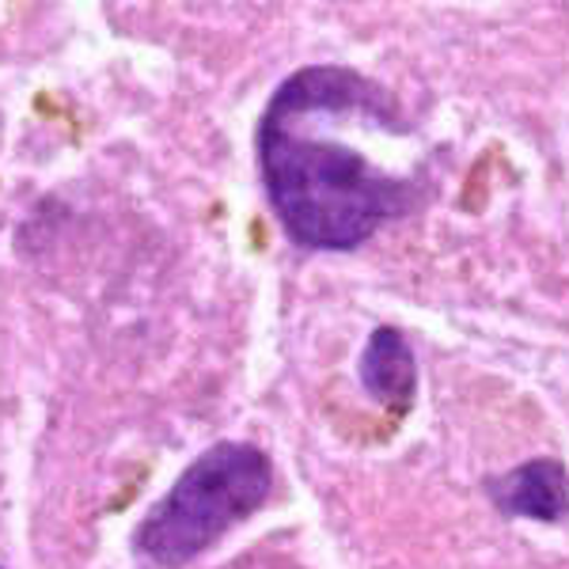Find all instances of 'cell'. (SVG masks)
Returning a JSON list of instances; mask_svg holds the SVG:
<instances>
[{"instance_id": "6da1fadb", "label": "cell", "mask_w": 569, "mask_h": 569, "mask_svg": "<svg viewBox=\"0 0 569 569\" xmlns=\"http://www.w3.org/2000/svg\"><path fill=\"white\" fill-rule=\"evenodd\" d=\"M410 133L391 91L342 66L292 72L259 126V168L292 243L353 251L426 206V182L383 168L369 141Z\"/></svg>"}, {"instance_id": "7a4b0ae2", "label": "cell", "mask_w": 569, "mask_h": 569, "mask_svg": "<svg viewBox=\"0 0 569 569\" xmlns=\"http://www.w3.org/2000/svg\"><path fill=\"white\" fill-rule=\"evenodd\" d=\"M273 467L262 448L224 440L201 452L179 482L156 501L137 531V547L156 566H187L224 531L251 517L270 498Z\"/></svg>"}, {"instance_id": "3957f363", "label": "cell", "mask_w": 569, "mask_h": 569, "mask_svg": "<svg viewBox=\"0 0 569 569\" xmlns=\"http://www.w3.org/2000/svg\"><path fill=\"white\" fill-rule=\"evenodd\" d=\"M490 498L509 517L555 525L569 512V475L558 460H531L490 482Z\"/></svg>"}, {"instance_id": "277c9868", "label": "cell", "mask_w": 569, "mask_h": 569, "mask_svg": "<svg viewBox=\"0 0 569 569\" xmlns=\"http://www.w3.org/2000/svg\"><path fill=\"white\" fill-rule=\"evenodd\" d=\"M361 383L380 407L395 410V415H407L418 395V361L402 330H372L369 346L361 353Z\"/></svg>"}, {"instance_id": "5b68a950", "label": "cell", "mask_w": 569, "mask_h": 569, "mask_svg": "<svg viewBox=\"0 0 569 569\" xmlns=\"http://www.w3.org/2000/svg\"><path fill=\"white\" fill-rule=\"evenodd\" d=\"M0 569H4V566H0Z\"/></svg>"}]
</instances>
